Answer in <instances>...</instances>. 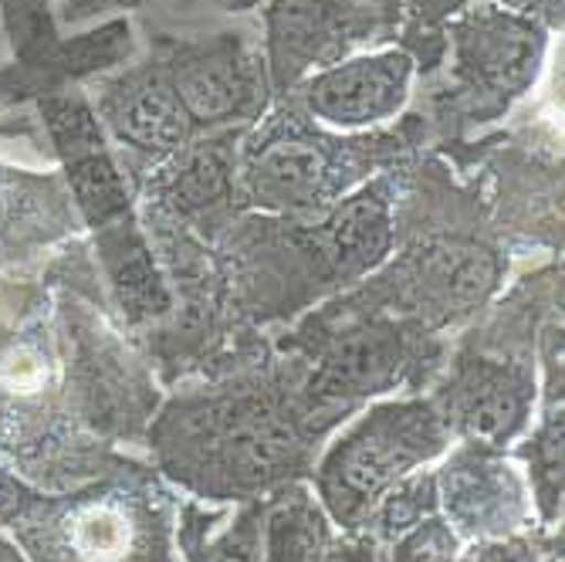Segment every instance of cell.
<instances>
[{
  "instance_id": "22",
  "label": "cell",
  "mask_w": 565,
  "mask_h": 562,
  "mask_svg": "<svg viewBox=\"0 0 565 562\" xmlns=\"http://www.w3.org/2000/svg\"><path fill=\"white\" fill-rule=\"evenodd\" d=\"M0 562H21V555L11 549V545H4V542H0Z\"/></svg>"
},
{
  "instance_id": "2",
  "label": "cell",
  "mask_w": 565,
  "mask_h": 562,
  "mask_svg": "<svg viewBox=\"0 0 565 562\" xmlns=\"http://www.w3.org/2000/svg\"><path fill=\"white\" fill-rule=\"evenodd\" d=\"M447 82L437 95L440 119L484 126L501 119L535 85L545 59L539 18L494 0L457 11L444 31Z\"/></svg>"
},
{
  "instance_id": "7",
  "label": "cell",
  "mask_w": 565,
  "mask_h": 562,
  "mask_svg": "<svg viewBox=\"0 0 565 562\" xmlns=\"http://www.w3.org/2000/svg\"><path fill=\"white\" fill-rule=\"evenodd\" d=\"M417 62L406 47H373L298 82L301 109L335 132L380 129L396 119L414 92Z\"/></svg>"
},
{
  "instance_id": "6",
  "label": "cell",
  "mask_w": 565,
  "mask_h": 562,
  "mask_svg": "<svg viewBox=\"0 0 565 562\" xmlns=\"http://www.w3.org/2000/svg\"><path fill=\"white\" fill-rule=\"evenodd\" d=\"M265 24L271 85L288 88L349 59L355 44L383 41L396 31L399 0H275Z\"/></svg>"
},
{
  "instance_id": "10",
  "label": "cell",
  "mask_w": 565,
  "mask_h": 562,
  "mask_svg": "<svg viewBox=\"0 0 565 562\" xmlns=\"http://www.w3.org/2000/svg\"><path fill=\"white\" fill-rule=\"evenodd\" d=\"M88 102L102 129L146 163H163L193 142L196 129L157 59L98 75Z\"/></svg>"
},
{
  "instance_id": "8",
  "label": "cell",
  "mask_w": 565,
  "mask_h": 562,
  "mask_svg": "<svg viewBox=\"0 0 565 562\" xmlns=\"http://www.w3.org/2000/svg\"><path fill=\"white\" fill-rule=\"evenodd\" d=\"M38 116L65 167L68 193L92 231L132 214L129 180L116 163L88 95L62 88L38 98Z\"/></svg>"
},
{
  "instance_id": "14",
  "label": "cell",
  "mask_w": 565,
  "mask_h": 562,
  "mask_svg": "<svg viewBox=\"0 0 565 562\" xmlns=\"http://www.w3.org/2000/svg\"><path fill=\"white\" fill-rule=\"evenodd\" d=\"M403 356V336L393 322L380 316L352 319L339 336H332L326 360L312 380V393L326 400H339L345 393H366L383 386Z\"/></svg>"
},
{
  "instance_id": "13",
  "label": "cell",
  "mask_w": 565,
  "mask_h": 562,
  "mask_svg": "<svg viewBox=\"0 0 565 562\" xmlns=\"http://www.w3.org/2000/svg\"><path fill=\"white\" fill-rule=\"evenodd\" d=\"M0 14L14 47V65L0 68V106L62 92L55 65L65 38L51 0H0Z\"/></svg>"
},
{
  "instance_id": "3",
  "label": "cell",
  "mask_w": 565,
  "mask_h": 562,
  "mask_svg": "<svg viewBox=\"0 0 565 562\" xmlns=\"http://www.w3.org/2000/svg\"><path fill=\"white\" fill-rule=\"evenodd\" d=\"M163 450L200 488L241 491L275 481L301 450L298 424L268 396L186 406L167 421Z\"/></svg>"
},
{
  "instance_id": "5",
  "label": "cell",
  "mask_w": 565,
  "mask_h": 562,
  "mask_svg": "<svg viewBox=\"0 0 565 562\" xmlns=\"http://www.w3.org/2000/svg\"><path fill=\"white\" fill-rule=\"evenodd\" d=\"M152 59L170 78L196 132H224L254 123L268 106L271 75L265 51L237 31L163 38Z\"/></svg>"
},
{
  "instance_id": "15",
  "label": "cell",
  "mask_w": 565,
  "mask_h": 562,
  "mask_svg": "<svg viewBox=\"0 0 565 562\" xmlns=\"http://www.w3.org/2000/svg\"><path fill=\"white\" fill-rule=\"evenodd\" d=\"M95 244H98V258L106 265V278L116 291L119 309L132 322L163 319L173 309L170 285L157 258H152V247L146 244L132 214L109 227H98Z\"/></svg>"
},
{
  "instance_id": "19",
  "label": "cell",
  "mask_w": 565,
  "mask_h": 562,
  "mask_svg": "<svg viewBox=\"0 0 565 562\" xmlns=\"http://www.w3.org/2000/svg\"><path fill=\"white\" fill-rule=\"evenodd\" d=\"M211 562H254V536L250 532H241V536H227L214 552H211Z\"/></svg>"
},
{
  "instance_id": "16",
  "label": "cell",
  "mask_w": 565,
  "mask_h": 562,
  "mask_svg": "<svg viewBox=\"0 0 565 562\" xmlns=\"http://www.w3.org/2000/svg\"><path fill=\"white\" fill-rule=\"evenodd\" d=\"M268 562H322L326 526L308 495H285L268 516Z\"/></svg>"
},
{
  "instance_id": "20",
  "label": "cell",
  "mask_w": 565,
  "mask_h": 562,
  "mask_svg": "<svg viewBox=\"0 0 565 562\" xmlns=\"http://www.w3.org/2000/svg\"><path fill=\"white\" fill-rule=\"evenodd\" d=\"M508 4L515 8V11H525V14H532V18H535L539 11H545V14L555 21V18L562 14V0H508Z\"/></svg>"
},
{
  "instance_id": "12",
  "label": "cell",
  "mask_w": 565,
  "mask_h": 562,
  "mask_svg": "<svg viewBox=\"0 0 565 562\" xmlns=\"http://www.w3.org/2000/svg\"><path fill=\"white\" fill-rule=\"evenodd\" d=\"M237 139L241 132H207V139H193L157 177L160 203L173 218L203 221L224 211L237 193Z\"/></svg>"
},
{
  "instance_id": "18",
  "label": "cell",
  "mask_w": 565,
  "mask_h": 562,
  "mask_svg": "<svg viewBox=\"0 0 565 562\" xmlns=\"http://www.w3.org/2000/svg\"><path fill=\"white\" fill-rule=\"evenodd\" d=\"M465 4H471V0H406V11L414 14V31H430L444 18L465 11Z\"/></svg>"
},
{
  "instance_id": "9",
  "label": "cell",
  "mask_w": 565,
  "mask_h": 562,
  "mask_svg": "<svg viewBox=\"0 0 565 562\" xmlns=\"http://www.w3.org/2000/svg\"><path fill=\"white\" fill-rule=\"evenodd\" d=\"M501 278V262L481 241L434 237L409 251L376 291L430 322H450L481 309Z\"/></svg>"
},
{
  "instance_id": "4",
  "label": "cell",
  "mask_w": 565,
  "mask_h": 562,
  "mask_svg": "<svg viewBox=\"0 0 565 562\" xmlns=\"http://www.w3.org/2000/svg\"><path fill=\"white\" fill-rule=\"evenodd\" d=\"M444 447V421L427 403H386L359 421L322 462L319 488L339 522H355L409 468Z\"/></svg>"
},
{
  "instance_id": "17",
  "label": "cell",
  "mask_w": 565,
  "mask_h": 562,
  "mask_svg": "<svg viewBox=\"0 0 565 562\" xmlns=\"http://www.w3.org/2000/svg\"><path fill=\"white\" fill-rule=\"evenodd\" d=\"M132 4H146V0H55L58 18L65 24H82L95 14H106L113 8H132ZM180 4H200V8H211L221 14H237V11L254 8L258 0H180Z\"/></svg>"
},
{
  "instance_id": "21",
  "label": "cell",
  "mask_w": 565,
  "mask_h": 562,
  "mask_svg": "<svg viewBox=\"0 0 565 562\" xmlns=\"http://www.w3.org/2000/svg\"><path fill=\"white\" fill-rule=\"evenodd\" d=\"M329 562H373V555H370L366 545H345V549L332 552Z\"/></svg>"
},
{
  "instance_id": "11",
  "label": "cell",
  "mask_w": 565,
  "mask_h": 562,
  "mask_svg": "<svg viewBox=\"0 0 565 562\" xmlns=\"http://www.w3.org/2000/svg\"><path fill=\"white\" fill-rule=\"evenodd\" d=\"M532 403V377L515 363L498 360H465L447 393V411L468 437L484 444H501L515 434Z\"/></svg>"
},
{
  "instance_id": "1",
  "label": "cell",
  "mask_w": 565,
  "mask_h": 562,
  "mask_svg": "<svg viewBox=\"0 0 565 562\" xmlns=\"http://www.w3.org/2000/svg\"><path fill=\"white\" fill-rule=\"evenodd\" d=\"M406 146L403 132H335L305 109L285 106L244 142L237 193L250 208L271 214L332 211L359 180L396 163Z\"/></svg>"
}]
</instances>
